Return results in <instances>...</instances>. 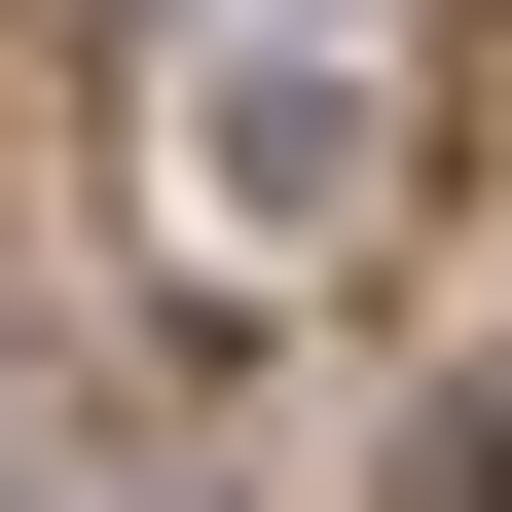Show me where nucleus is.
<instances>
[{"label":"nucleus","mask_w":512,"mask_h":512,"mask_svg":"<svg viewBox=\"0 0 512 512\" xmlns=\"http://www.w3.org/2000/svg\"><path fill=\"white\" fill-rule=\"evenodd\" d=\"M403 37H330V0H220V37H183L147 74V183H183V256H220V293H330L366 220H403Z\"/></svg>","instance_id":"nucleus-1"},{"label":"nucleus","mask_w":512,"mask_h":512,"mask_svg":"<svg viewBox=\"0 0 512 512\" xmlns=\"http://www.w3.org/2000/svg\"><path fill=\"white\" fill-rule=\"evenodd\" d=\"M476 512H512V476H476Z\"/></svg>","instance_id":"nucleus-2"}]
</instances>
